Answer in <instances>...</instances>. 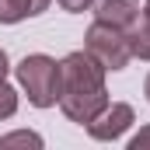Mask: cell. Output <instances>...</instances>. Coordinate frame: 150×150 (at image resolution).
I'll return each mask as SVG.
<instances>
[{"instance_id": "6da1fadb", "label": "cell", "mask_w": 150, "mask_h": 150, "mask_svg": "<svg viewBox=\"0 0 150 150\" xmlns=\"http://www.w3.org/2000/svg\"><path fill=\"white\" fill-rule=\"evenodd\" d=\"M108 105L105 67L91 52H70L59 63V108L70 122L87 126Z\"/></svg>"}, {"instance_id": "7a4b0ae2", "label": "cell", "mask_w": 150, "mask_h": 150, "mask_svg": "<svg viewBox=\"0 0 150 150\" xmlns=\"http://www.w3.org/2000/svg\"><path fill=\"white\" fill-rule=\"evenodd\" d=\"M18 84L25 87V94L35 108H49L59 101V63L45 52L25 56L18 63Z\"/></svg>"}, {"instance_id": "3957f363", "label": "cell", "mask_w": 150, "mask_h": 150, "mask_svg": "<svg viewBox=\"0 0 150 150\" xmlns=\"http://www.w3.org/2000/svg\"><path fill=\"white\" fill-rule=\"evenodd\" d=\"M84 49L105 67V70H126V63L133 59L129 52V38L122 28H115L108 21H94L84 35Z\"/></svg>"}, {"instance_id": "277c9868", "label": "cell", "mask_w": 150, "mask_h": 150, "mask_svg": "<svg viewBox=\"0 0 150 150\" xmlns=\"http://www.w3.org/2000/svg\"><path fill=\"white\" fill-rule=\"evenodd\" d=\"M129 126H133V108L126 101H115V105H105L101 112L87 122V133L94 140H119Z\"/></svg>"}, {"instance_id": "5b68a950", "label": "cell", "mask_w": 150, "mask_h": 150, "mask_svg": "<svg viewBox=\"0 0 150 150\" xmlns=\"http://www.w3.org/2000/svg\"><path fill=\"white\" fill-rule=\"evenodd\" d=\"M94 14H98V21H108V25L126 32L140 18V0H98Z\"/></svg>"}, {"instance_id": "8992f818", "label": "cell", "mask_w": 150, "mask_h": 150, "mask_svg": "<svg viewBox=\"0 0 150 150\" xmlns=\"http://www.w3.org/2000/svg\"><path fill=\"white\" fill-rule=\"evenodd\" d=\"M126 38L136 59H150V7H140V18L126 28Z\"/></svg>"}, {"instance_id": "52a82bcc", "label": "cell", "mask_w": 150, "mask_h": 150, "mask_svg": "<svg viewBox=\"0 0 150 150\" xmlns=\"http://www.w3.org/2000/svg\"><path fill=\"white\" fill-rule=\"evenodd\" d=\"M52 0H0V25H14L25 18H35Z\"/></svg>"}, {"instance_id": "ba28073f", "label": "cell", "mask_w": 150, "mask_h": 150, "mask_svg": "<svg viewBox=\"0 0 150 150\" xmlns=\"http://www.w3.org/2000/svg\"><path fill=\"white\" fill-rule=\"evenodd\" d=\"M0 147H42V136L32 133V129H18V133H7V136H0Z\"/></svg>"}, {"instance_id": "9c48e42d", "label": "cell", "mask_w": 150, "mask_h": 150, "mask_svg": "<svg viewBox=\"0 0 150 150\" xmlns=\"http://www.w3.org/2000/svg\"><path fill=\"white\" fill-rule=\"evenodd\" d=\"M14 112H18V91L7 80H0V119H11Z\"/></svg>"}, {"instance_id": "30bf717a", "label": "cell", "mask_w": 150, "mask_h": 150, "mask_svg": "<svg viewBox=\"0 0 150 150\" xmlns=\"http://www.w3.org/2000/svg\"><path fill=\"white\" fill-rule=\"evenodd\" d=\"M129 150H150V122L133 136V140H129Z\"/></svg>"}, {"instance_id": "8fae6325", "label": "cell", "mask_w": 150, "mask_h": 150, "mask_svg": "<svg viewBox=\"0 0 150 150\" xmlns=\"http://www.w3.org/2000/svg\"><path fill=\"white\" fill-rule=\"evenodd\" d=\"M94 0H59V7L63 11H70V14H80V11H87Z\"/></svg>"}, {"instance_id": "7c38bea8", "label": "cell", "mask_w": 150, "mask_h": 150, "mask_svg": "<svg viewBox=\"0 0 150 150\" xmlns=\"http://www.w3.org/2000/svg\"><path fill=\"white\" fill-rule=\"evenodd\" d=\"M7 70H11V67H7V52H4V49H0V80H4V77H7Z\"/></svg>"}, {"instance_id": "4fadbf2b", "label": "cell", "mask_w": 150, "mask_h": 150, "mask_svg": "<svg viewBox=\"0 0 150 150\" xmlns=\"http://www.w3.org/2000/svg\"><path fill=\"white\" fill-rule=\"evenodd\" d=\"M143 94H147V101H150V77H147V84H143Z\"/></svg>"}, {"instance_id": "5bb4252c", "label": "cell", "mask_w": 150, "mask_h": 150, "mask_svg": "<svg viewBox=\"0 0 150 150\" xmlns=\"http://www.w3.org/2000/svg\"><path fill=\"white\" fill-rule=\"evenodd\" d=\"M147 7H150V4H147Z\"/></svg>"}]
</instances>
